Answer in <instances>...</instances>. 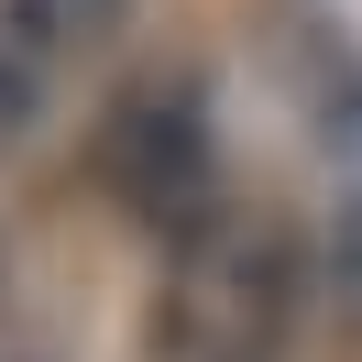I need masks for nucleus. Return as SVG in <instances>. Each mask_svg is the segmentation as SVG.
I'll return each instance as SVG.
<instances>
[{
	"label": "nucleus",
	"instance_id": "obj_1",
	"mask_svg": "<svg viewBox=\"0 0 362 362\" xmlns=\"http://www.w3.org/2000/svg\"><path fill=\"white\" fill-rule=\"evenodd\" d=\"M308 318V242L286 209L220 198L187 242H165L154 351L165 362H286Z\"/></svg>",
	"mask_w": 362,
	"mask_h": 362
},
{
	"label": "nucleus",
	"instance_id": "obj_2",
	"mask_svg": "<svg viewBox=\"0 0 362 362\" xmlns=\"http://www.w3.org/2000/svg\"><path fill=\"white\" fill-rule=\"evenodd\" d=\"M88 165H99V187H110V209L132 230H154V242H187V230L230 198L220 187V121H209V88L187 66L132 77V88L99 110Z\"/></svg>",
	"mask_w": 362,
	"mask_h": 362
},
{
	"label": "nucleus",
	"instance_id": "obj_3",
	"mask_svg": "<svg viewBox=\"0 0 362 362\" xmlns=\"http://www.w3.org/2000/svg\"><path fill=\"white\" fill-rule=\"evenodd\" d=\"M264 45H274V77H286V99L308 110L318 143H340V154H362V45L351 23H329L318 0H264Z\"/></svg>",
	"mask_w": 362,
	"mask_h": 362
},
{
	"label": "nucleus",
	"instance_id": "obj_4",
	"mask_svg": "<svg viewBox=\"0 0 362 362\" xmlns=\"http://www.w3.org/2000/svg\"><path fill=\"white\" fill-rule=\"evenodd\" d=\"M0 33L23 66H77L132 33V0H0Z\"/></svg>",
	"mask_w": 362,
	"mask_h": 362
},
{
	"label": "nucleus",
	"instance_id": "obj_5",
	"mask_svg": "<svg viewBox=\"0 0 362 362\" xmlns=\"http://www.w3.org/2000/svg\"><path fill=\"white\" fill-rule=\"evenodd\" d=\"M318 286L340 296V318L362 329V187L340 198V220H329V242H318Z\"/></svg>",
	"mask_w": 362,
	"mask_h": 362
}]
</instances>
